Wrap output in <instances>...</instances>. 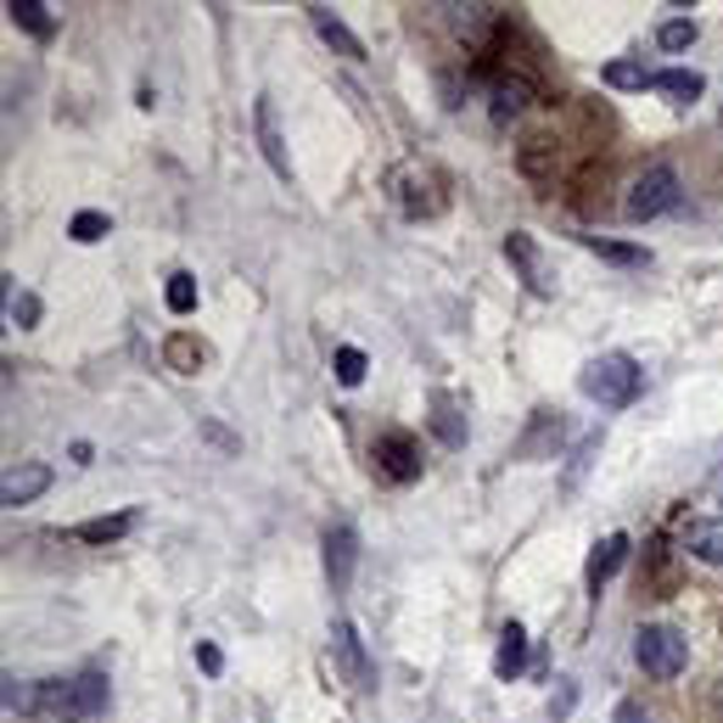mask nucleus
<instances>
[{"label":"nucleus","instance_id":"1","mask_svg":"<svg viewBox=\"0 0 723 723\" xmlns=\"http://www.w3.org/2000/svg\"><path fill=\"white\" fill-rule=\"evenodd\" d=\"M95 712H107V673H79V679H46V684H35V718L85 723Z\"/></svg>","mask_w":723,"mask_h":723},{"label":"nucleus","instance_id":"2","mask_svg":"<svg viewBox=\"0 0 723 723\" xmlns=\"http://www.w3.org/2000/svg\"><path fill=\"white\" fill-rule=\"evenodd\" d=\"M640 382H645V371H640L634 353H601V359H589L583 376H578L583 399H595L601 410H629L640 399Z\"/></svg>","mask_w":723,"mask_h":723},{"label":"nucleus","instance_id":"3","mask_svg":"<svg viewBox=\"0 0 723 723\" xmlns=\"http://www.w3.org/2000/svg\"><path fill=\"white\" fill-rule=\"evenodd\" d=\"M634 662L650 679H679L684 662H689V645H684L679 629H668V622H645V629L634 634Z\"/></svg>","mask_w":723,"mask_h":723},{"label":"nucleus","instance_id":"4","mask_svg":"<svg viewBox=\"0 0 723 723\" xmlns=\"http://www.w3.org/2000/svg\"><path fill=\"white\" fill-rule=\"evenodd\" d=\"M622 208H629V219H662V214L684 208V185L668 163H650V169L629 185V203Z\"/></svg>","mask_w":723,"mask_h":723},{"label":"nucleus","instance_id":"5","mask_svg":"<svg viewBox=\"0 0 723 723\" xmlns=\"http://www.w3.org/2000/svg\"><path fill=\"white\" fill-rule=\"evenodd\" d=\"M505 258L516 264V275L528 281V292H533V298H555V270H550L544 247L528 236V230H511V236H505Z\"/></svg>","mask_w":723,"mask_h":723},{"label":"nucleus","instance_id":"6","mask_svg":"<svg viewBox=\"0 0 723 723\" xmlns=\"http://www.w3.org/2000/svg\"><path fill=\"white\" fill-rule=\"evenodd\" d=\"M371 460H376V472L387 482H415L421 477V443L410 432H382L376 449H371Z\"/></svg>","mask_w":723,"mask_h":723},{"label":"nucleus","instance_id":"7","mask_svg":"<svg viewBox=\"0 0 723 723\" xmlns=\"http://www.w3.org/2000/svg\"><path fill=\"white\" fill-rule=\"evenodd\" d=\"M332 650H337V662H343V673H348V684H353V689H376L371 650H365V640H359V629H353L348 617H337V622H332Z\"/></svg>","mask_w":723,"mask_h":723},{"label":"nucleus","instance_id":"8","mask_svg":"<svg viewBox=\"0 0 723 723\" xmlns=\"http://www.w3.org/2000/svg\"><path fill=\"white\" fill-rule=\"evenodd\" d=\"M253 129H258V152H264V163L275 169V180H292L286 135H281V124H275V102H270V95H258V102H253Z\"/></svg>","mask_w":723,"mask_h":723},{"label":"nucleus","instance_id":"9","mask_svg":"<svg viewBox=\"0 0 723 723\" xmlns=\"http://www.w3.org/2000/svg\"><path fill=\"white\" fill-rule=\"evenodd\" d=\"M46 488H51V466H46V460H23V466H12L7 482H0V505L23 511V505H35Z\"/></svg>","mask_w":723,"mask_h":723},{"label":"nucleus","instance_id":"10","mask_svg":"<svg viewBox=\"0 0 723 723\" xmlns=\"http://www.w3.org/2000/svg\"><path fill=\"white\" fill-rule=\"evenodd\" d=\"M353 561H359V533L348 528V521L325 528V578H332V589H348Z\"/></svg>","mask_w":723,"mask_h":723},{"label":"nucleus","instance_id":"11","mask_svg":"<svg viewBox=\"0 0 723 723\" xmlns=\"http://www.w3.org/2000/svg\"><path fill=\"white\" fill-rule=\"evenodd\" d=\"M629 561V533H606L601 544H595V555H589V595H601V589L617 578V567Z\"/></svg>","mask_w":723,"mask_h":723},{"label":"nucleus","instance_id":"12","mask_svg":"<svg viewBox=\"0 0 723 723\" xmlns=\"http://www.w3.org/2000/svg\"><path fill=\"white\" fill-rule=\"evenodd\" d=\"M309 23H314V35H320L325 46H332L337 56H348V62H359V56H365L359 35H353V28H348L343 17H332V12H325V7H309Z\"/></svg>","mask_w":723,"mask_h":723},{"label":"nucleus","instance_id":"13","mask_svg":"<svg viewBox=\"0 0 723 723\" xmlns=\"http://www.w3.org/2000/svg\"><path fill=\"white\" fill-rule=\"evenodd\" d=\"M684 550L696 555L701 567H723V521H718V516L689 521V528H684Z\"/></svg>","mask_w":723,"mask_h":723},{"label":"nucleus","instance_id":"14","mask_svg":"<svg viewBox=\"0 0 723 723\" xmlns=\"http://www.w3.org/2000/svg\"><path fill=\"white\" fill-rule=\"evenodd\" d=\"M650 90H656V95H668L673 107H684V102H701L707 79H701L696 68H662V74L650 79Z\"/></svg>","mask_w":723,"mask_h":723},{"label":"nucleus","instance_id":"15","mask_svg":"<svg viewBox=\"0 0 723 723\" xmlns=\"http://www.w3.org/2000/svg\"><path fill=\"white\" fill-rule=\"evenodd\" d=\"M521 668H528V629H521V622H505V629H500V650H494V673L516 679Z\"/></svg>","mask_w":723,"mask_h":723},{"label":"nucleus","instance_id":"16","mask_svg":"<svg viewBox=\"0 0 723 723\" xmlns=\"http://www.w3.org/2000/svg\"><path fill=\"white\" fill-rule=\"evenodd\" d=\"M129 528H135V511H118V516H95V521H79L74 539L79 544H118Z\"/></svg>","mask_w":723,"mask_h":723},{"label":"nucleus","instance_id":"17","mask_svg":"<svg viewBox=\"0 0 723 723\" xmlns=\"http://www.w3.org/2000/svg\"><path fill=\"white\" fill-rule=\"evenodd\" d=\"M488 102H494V118L505 124V118H521V113H528L533 90H528V79H494V90H488Z\"/></svg>","mask_w":723,"mask_h":723},{"label":"nucleus","instance_id":"18","mask_svg":"<svg viewBox=\"0 0 723 723\" xmlns=\"http://www.w3.org/2000/svg\"><path fill=\"white\" fill-rule=\"evenodd\" d=\"M432 432L443 438V449H460V443H466V426H460L449 392H432Z\"/></svg>","mask_w":723,"mask_h":723},{"label":"nucleus","instance_id":"19","mask_svg":"<svg viewBox=\"0 0 723 723\" xmlns=\"http://www.w3.org/2000/svg\"><path fill=\"white\" fill-rule=\"evenodd\" d=\"M7 12H12V23H17V28H28L35 40H51V28H56V23L46 17V7H40V0H12Z\"/></svg>","mask_w":723,"mask_h":723},{"label":"nucleus","instance_id":"20","mask_svg":"<svg viewBox=\"0 0 723 723\" xmlns=\"http://www.w3.org/2000/svg\"><path fill=\"white\" fill-rule=\"evenodd\" d=\"M583 247L601 253V258H611V264H629V270H645L650 264L645 247H622V242H601V236H583Z\"/></svg>","mask_w":723,"mask_h":723},{"label":"nucleus","instance_id":"21","mask_svg":"<svg viewBox=\"0 0 723 723\" xmlns=\"http://www.w3.org/2000/svg\"><path fill=\"white\" fill-rule=\"evenodd\" d=\"M332 365H337V382H343V387H359V382H365V371H371V359H365V348L343 343Z\"/></svg>","mask_w":723,"mask_h":723},{"label":"nucleus","instance_id":"22","mask_svg":"<svg viewBox=\"0 0 723 723\" xmlns=\"http://www.w3.org/2000/svg\"><path fill=\"white\" fill-rule=\"evenodd\" d=\"M163 359H169V365H175L180 376H191L196 365H203V343H196V337H169V348H163Z\"/></svg>","mask_w":723,"mask_h":723},{"label":"nucleus","instance_id":"23","mask_svg":"<svg viewBox=\"0 0 723 723\" xmlns=\"http://www.w3.org/2000/svg\"><path fill=\"white\" fill-rule=\"evenodd\" d=\"M656 46H662V51H689V46H696V23H689V17H668L662 28H656Z\"/></svg>","mask_w":723,"mask_h":723},{"label":"nucleus","instance_id":"24","mask_svg":"<svg viewBox=\"0 0 723 723\" xmlns=\"http://www.w3.org/2000/svg\"><path fill=\"white\" fill-rule=\"evenodd\" d=\"M163 304H169V314H191L196 309V275H169V292H163Z\"/></svg>","mask_w":723,"mask_h":723},{"label":"nucleus","instance_id":"25","mask_svg":"<svg viewBox=\"0 0 723 723\" xmlns=\"http://www.w3.org/2000/svg\"><path fill=\"white\" fill-rule=\"evenodd\" d=\"M68 236H74V242H85V247H90V242H102V236H107V214H95V208L74 214V224H68Z\"/></svg>","mask_w":723,"mask_h":723},{"label":"nucleus","instance_id":"26","mask_svg":"<svg viewBox=\"0 0 723 723\" xmlns=\"http://www.w3.org/2000/svg\"><path fill=\"white\" fill-rule=\"evenodd\" d=\"M656 74H645L640 68V62H611V68H606V85H617V90H645Z\"/></svg>","mask_w":723,"mask_h":723},{"label":"nucleus","instance_id":"27","mask_svg":"<svg viewBox=\"0 0 723 723\" xmlns=\"http://www.w3.org/2000/svg\"><path fill=\"white\" fill-rule=\"evenodd\" d=\"M12 320L17 325H40V298L35 292H12Z\"/></svg>","mask_w":723,"mask_h":723},{"label":"nucleus","instance_id":"28","mask_svg":"<svg viewBox=\"0 0 723 723\" xmlns=\"http://www.w3.org/2000/svg\"><path fill=\"white\" fill-rule=\"evenodd\" d=\"M7 707H12V712H35V684L7 679Z\"/></svg>","mask_w":723,"mask_h":723},{"label":"nucleus","instance_id":"29","mask_svg":"<svg viewBox=\"0 0 723 723\" xmlns=\"http://www.w3.org/2000/svg\"><path fill=\"white\" fill-rule=\"evenodd\" d=\"M196 662H203V673H219V668H224V656H219V645L203 640V645H196Z\"/></svg>","mask_w":723,"mask_h":723},{"label":"nucleus","instance_id":"30","mask_svg":"<svg viewBox=\"0 0 723 723\" xmlns=\"http://www.w3.org/2000/svg\"><path fill=\"white\" fill-rule=\"evenodd\" d=\"M617 723H650V712H640L634 701H622V707H617Z\"/></svg>","mask_w":723,"mask_h":723}]
</instances>
